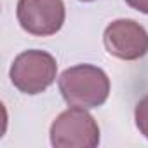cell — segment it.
<instances>
[{
	"mask_svg": "<svg viewBox=\"0 0 148 148\" xmlns=\"http://www.w3.org/2000/svg\"><path fill=\"white\" fill-rule=\"evenodd\" d=\"M58 87L63 99L70 106L98 108L110 96V79L99 66L84 63L66 68L59 79Z\"/></svg>",
	"mask_w": 148,
	"mask_h": 148,
	"instance_id": "cell-1",
	"label": "cell"
},
{
	"mask_svg": "<svg viewBox=\"0 0 148 148\" xmlns=\"http://www.w3.org/2000/svg\"><path fill=\"white\" fill-rule=\"evenodd\" d=\"M58 63L52 54L40 49H28L18 54L11 64L12 86L23 94H40L56 82Z\"/></svg>",
	"mask_w": 148,
	"mask_h": 148,
	"instance_id": "cell-2",
	"label": "cell"
},
{
	"mask_svg": "<svg viewBox=\"0 0 148 148\" xmlns=\"http://www.w3.org/2000/svg\"><path fill=\"white\" fill-rule=\"evenodd\" d=\"M51 145L56 148H96L99 125L82 106H70L51 124Z\"/></svg>",
	"mask_w": 148,
	"mask_h": 148,
	"instance_id": "cell-3",
	"label": "cell"
},
{
	"mask_svg": "<svg viewBox=\"0 0 148 148\" xmlns=\"http://www.w3.org/2000/svg\"><path fill=\"white\" fill-rule=\"evenodd\" d=\"M16 16L26 33L49 37L63 28L66 9L63 0H19Z\"/></svg>",
	"mask_w": 148,
	"mask_h": 148,
	"instance_id": "cell-4",
	"label": "cell"
},
{
	"mask_svg": "<svg viewBox=\"0 0 148 148\" xmlns=\"http://www.w3.org/2000/svg\"><path fill=\"white\" fill-rule=\"evenodd\" d=\"M103 44L113 58L136 61L148 52V32L134 19H115L105 28Z\"/></svg>",
	"mask_w": 148,
	"mask_h": 148,
	"instance_id": "cell-5",
	"label": "cell"
},
{
	"mask_svg": "<svg viewBox=\"0 0 148 148\" xmlns=\"http://www.w3.org/2000/svg\"><path fill=\"white\" fill-rule=\"evenodd\" d=\"M134 120H136L138 131L148 139V94L138 101L134 108Z\"/></svg>",
	"mask_w": 148,
	"mask_h": 148,
	"instance_id": "cell-6",
	"label": "cell"
},
{
	"mask_svg": "<svg viewBox=\"0 0 148 148\" xmlns=\"http://www.w3.org/2000/svg\"><path fill=\"white\" fill-rule=\"evenodd\" d=\"M125 4L138 12L148 14V0H125Z\"/></svg>",
	"mask_w": 148,
	"mask_h": 148,
	"instance_id": "cell-7",
	"label": "cell"
},
{
	"mask_svg": "<svg viewBox=\"0 0 148 148\" xmlns=\"http://www.w3.org/2000/svg\"><path fill=\"white\" fill-rule=\"evenodd\" d=\"M80 2H92V0H80Z\"/></svg>",
	"mask_w": 148,
	"mask_h": 148,
	"instance_id": "cell-8",
	"label": "cell"
}]
</instances>
